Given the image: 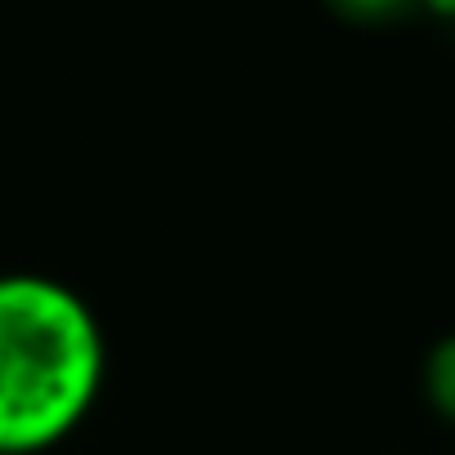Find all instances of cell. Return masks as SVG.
Returning a JSON list of instances; mask_svg holds the SVG:
<instances>
[{"label": "cell", "instance_id": "obj_3", "mask_svg": "<svg viewBox=\"0 0 455 455\" xmlns=\"http://www.w3.org/2000/svg\"><path fill=\"white\" fill-rule=\"evenodd\" d=\"M322 5L353 28H388V23H402L406 14L424 10V0H322Z\"/></svg>", "mask_w": 455, "mask_h": 455}, {"label": "cell", "instance_id": "obj_2", "mask_svg": "<svg viewBox=\"0 0 455 455\" xmlns=\"http://www.w3.org/2000/svg\"><path fill=\"white\" fill-rule=\"evenodd\" d=\"M419 384H424V402L433 406V415L455 428V331L442 335V339L424 353Z\"/></svg>", "mask_w": 455, "mask_h": 455}, {"label": "cell", "instance_id": "obj_1", "mask_svg": "<svg viewBox=\"0 0 455 455\" xmlns=\"http://www.w3.org/2000/svg\"><path fill=\"white\" fill-rule=\"evenodd\" d=\"M103 375V326L72 286L0 273V455H41L72 437Z\"/></svg>", "mask_w": 455, "mask_h": 455}, {"label": "cell", "instance_id": "obj_4", "mask_svg": "<svg viewBox=\"0 0 455 455\" xmlns=\"http://www.w3.org/2000/svg\"><path fill=\"white\" fill-rule=\"evenodd\" d=\"M424 10L442 23H455V0H424Z\"/></svg>", "mask_w": 455, "mask_h": 455}]
</instances>
